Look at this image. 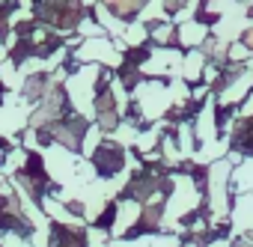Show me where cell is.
<instances>
[{
  "mask_svg": "<svg viewBox=\"0 0 253 247\" xmlns=\"http://www.w3.org/2000/svg\"><path fill=\"white\" fill-rule=\"evenodd\" d=\"M39 12L60 27H72L78 21V0H45Z\"/></svg>",
  "mask_w": 253,
  "mask_h": 247,
  "instance_id": "cell-1",
  "label": "cell"
},
{
  "mask_svg": "<svg viewBox=\"0 0 253 247\" xmlns=\"http://www.w3.org/2000/svg\"><path fill=\"white\" fill-rule=\"evenodd\" d=\"M107 3L116 9V12H131V9H137L143 0H107Z\"/></svg>",
  "mask_w": 253,
  "mask_h": 247,
  "instance_id": "cell-2",
  "label": "cell"
},
{
  "mask_svg": "<svg viewBox=\"0 0 253 247\" xmlns=\"http://www.w3.org/2000/svg\"><path fill=\"white\" fill-rule=\"evenodd\" d=\"M247 42H250V45H253V33H250V36H247Z\"/></svg>",
  "mask_w": 253,
  "mask_h": 247,
  "instance_id": "cell-3",
  "label": "cell"
}]
</instances>
